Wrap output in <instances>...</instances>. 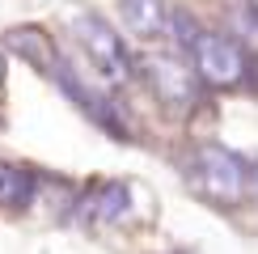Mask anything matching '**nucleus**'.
Wrapping results in <instances>:
<instances>
[{"mask_svg": "<svg viewBox=\"0 0 258 254\" xmlns=\"http://www.w3.org/2000/svg\"><path fill=\"white\" fill-rule=\"evenodd\" d=\"M144 77L153 81L157 98L165 102V110H190L199 98V85H195V72L186 68L178 55H144Z\"/></svg>", "mask_w": 258, "mask_h": 254, "instance_id": "20e7f679", "label": "nucleus"}, {"mask_svg": "<svg viewBox=\"0 0 258 254\" xmlns=\"http://www.w3.org/2000/svg\"><path fill=\"white\" fill-rule=\"evenodd\" d=\"M233 21H237L241 38H250V47H258V9L254 5H237L233 9Z\"/></svg>", "mask_w": 258, "mask_h": 254, "instance_id": "9b49d317", "label": "nucleus"}, {"mask_svg": "<svg viewBox=\"0 0 258 254\" xmlns=\"http://www.w3.org/2000/svg\"><path fill=\"white\" fill-rule=\"evenodd\" d=\"M165 30H174V34H169V38H174L178 47H186V51L195 47V42H199V34H203V30H199V21L190 17L186 9H178V13L169 17V26H165Z\"/></svg>", "mask_w": 258, "mask_h": 254, "instance_id": "9d476101", "label": "nucleus"}, {"mask_svg": "<svg viewBox=\"0 0 258 254\" xmlns=\"http://www.w3.org/2000/svg\"><path fill=\"white\" fill-rule=\"evenodd\" d=\"M81 220H89V225H114V220L127 216V186L123 182H102L93 195L81 199Z\"/></svg>", "mask_w": 258, "mask_h": 254, "instance_id": "423d86ee", "label": "nucleus"}, {"mask_svg": "<svg viewBox=\"0 0 258 254\" xmlns=\"http://www.w3.org/2000/svg\"><path fill=\"white\" fill-rule=\"evenodd\" d=\"M0 81H5V64H0Z\"/></svg>", "mask_w": 258, "mask_h": 254, "instance_id": "ddd939ff", "label": "nucleus"}, {"mask_svg": "<svg viewBox=\"0 0 258 254\" xmlns=\"http://www.w3.org/2000/svg\"><path fill=\"white\" fill-rule=\"evenodd\" d=\"M5 51L9 55H21L30 59L38 72H51V64H55V47H51V38L42 34L38 26H17L5 34Z\"/></svg>", "mask_w": 258, "mask_h": 254, "instance_id": "6e6552de", "label": "nucleus"}, {"mask_svg": "<svg viewBox=\"0 0 258 254\" xmlns=\"http://www.w3.org/2000/svg\"><path fill=\"white\" fill-rule=\"evenodd\" d=\"M51 72H55V81L63 85V89H68V98L77 102V106H81L85 114H89L93 123H98V127H106V132H110V136H119V140H127V127H123V119H119V110H114V106L106 102L102 93H93V89H89V85H85V81H77V77H72V72L63 68L59 59L51 64Z\"/></svg>", "mask_w": 258, "mask_h": 254, "instance_id": "39448f33", "label": "nucleus"}, {"mask_svg": "<svg viewBox=\"0 0 258 254\" xmlns=\"http://www.w3.org/2000/svg\"><path fill=\"white\" fill-rule=\"evenodd\" d=\"M72 34H77L81 47L93 55V64L102 68V77H110V81H127L132 77V59H127V51H123V38L110 30L106 17L81 13L77 21H72Z\"/></svg>", "mask_w": 258, "mask_h": 254, "instance_id": "f03ea898", "label": "nucleus"}, {"mask_svg": "<svg viewBox=\"0 0 258 254\" xmlns=\"http://www.w3.org/2000/svg\"><path fill=\"white\" fill-rule=\"evenodd\" d=\"M195 174H199V186L208 190L212 204H220V208H237L241 204V195H245V161L233 148H224V144L199 148Z\"/></svg>", "mask_w": 258, "mask_h": 254, "instance_id": "f257e3e1", "label": "nucleus"}, {"mask_svg": "<svg viewBox=\"0 0 258 254\" xmlns=\"http://www.w3.org/2000/svg\"><path fill=\"white\" fill-rule=\"evenodd\" d=\"M245 169H250V174H245V182H250V190L258 195V161H254V165H245Z\"/></svg>", "mask_w": 258, "mask_h": 254, "instance_id": "f8f14e48", "label": "nucleus"}, {"mask_svg": "<svg viewBox=\"0 0 258 254\" xmlns=\"http://www.w3.org/2000/svg\"><path fill=\"white\" fill-rule=\"evenodd\" d=\"M119 13H123V26L132 30L136 38H165L169 34V13H165V5L161 0H123L119 5Z\"/></svg>", "mask_w": 258, "mask_h": 254, "instance_id": "0eeeda50", "label": "nucleus"}, {"mask_svg": "<svg viewBox=\"0 0 258 254\" xmlns=\"http://www.w3.org/2000/svg\"><path fill=\"white\" fill-rule=\"evenodd\" d=\"M190 55H195L199 77L208 85H216V89H233V85H241V77H245V51L233 38H224V34H208V30H203L199 42L190 47Z\"/></svg>", "mask_w": 258, "mask_h": 254, "instance_id": "7ed1b4c3", "label": "nucleus"}, {"mask_svg": "<svg viewBox=\"0 0 258 254\" xmlns=\"http://www.w3.org/2000/svg\"><path fill=\"white\" fill-rule=\"evenodd\" d=\"M34 195V174L26 165L0 161V208H26Z\"/></svg>", "mask_w": 258, "mask_h": 254, "instance_id": "1a4fd4ad", "label": "nucleus"}]
</instances>
